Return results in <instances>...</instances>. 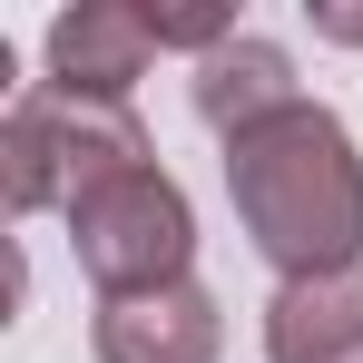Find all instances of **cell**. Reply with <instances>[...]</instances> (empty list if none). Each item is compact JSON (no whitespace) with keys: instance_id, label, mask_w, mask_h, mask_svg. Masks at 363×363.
Instances as JSON below:
<instances>
[{"instance_id":"6","label":"cell","mask_w":363,"mask_h":363,"mask_svg":"<svg viewBox=\"0 0 363 363\" xmlns=\"http://www.w3.org/2000/svg\"><path fill=\"white\" fill-rule=\"evenodd\" d=\"M186 99H196V118L216 128V138H245V128L285 118L304 89H295V60L275 50V40H255V30H236V40H216L206 60H196V79H186Z\"/></svg>"},{"instance_id":"3","label":"cell","mask_w":363,"mask_h":363,"mask_svg":"<svg viewBox=\"0 0 363 363\" xmlns=\"http://www.w3.org/2000/svg\"><path fill=\"white\" fill-rule=\"evenodd\" d=\"M69 245H79V275L99 295H147V285H177L186 255H196V216H186V186L147 157L108 177L99 196L69 206Z\"/></svg>"},{"instance_id":"5","label":"cell","mask_w":363,"mask_h":363,"mask_svg":"<svg viewBox=\"0 0 363 363\" xmlns=\"http://www.w3.org/2000/svg\"><path fill=\"white\" fill-rule=\"evenodd\" d=\"M147 60H157V30L128 0H79L50 20V89H69V99H128Z\"/></svg>"},{"instance_id":"2","label":"cell","mask_w":363,"mask_h":363,"mask_svg":"<svg viewBox=\"0 0 363 363\" xmlns=\"http://www.w3.org/2000/svg\"><path fill=\"white\" fill-rule=\"evenodd\" d=\"M128 167H147V128H138L128 99H69L50 79H30L10 99V118H0V196H10V216H50V206L69 216L79 196H99Z\"/></svg>"},{"instance_id":"7","label":"cell","mask_w":363,"mask_h":363,"mask_svg":"<svg viewBox=\"0 0 363 363\" xmlns=\"http://www.w3.org/2000/svg\"><path fill=\"white\" fill-rule=\"evenodd\" d=\"M265 363H363V265L275 285V304H265Z\"/></svg>"},{"instance_id":"4","label":"cell","mask_w":363,"mask_h":363,"mask_svg":"<svg viewBox=\"0 0 363 363\" xmlns=\"http://www.w3.org/2000/svg\"><path fill=\"white\" fill-rule=\"evenodd\" d=\"M89 344H99V363H216L226 314L196 275H177V285H147V295H99Z\"/></svg>"},{"instance_id":"8","label":"cell","mask_w":363,"mask_h":363,"mask_svg":"<svg viewBox=\"0 0 363 363\" xmlns=\"http://www.w3.org/2000/svg\"><path fill=\"white\" fill-rule=\"evenodd\" d=\"M314 10V40H344V50H363V10H334V0H304Z\"/></svg>"},{"instance_id":"1","label":"cell","mask_w":363,"mask_h":363,"mask_svg":"<svg viewBox=\"0 0 363 363\" xmlns=\"http://www.w3.org/2000/svg\"><path fill=\"white\" fill-rule=\"evenodd\" d=\"M226 196L245 245L285 285L363 265V147L324 99H295L285 118L226 138Z\"/></svg>"}]
</instances>
